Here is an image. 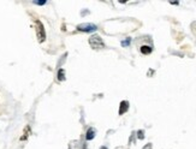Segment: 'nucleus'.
<instances>
[{
  "label": "nucleus",
  "mask_w": 196,
  "mask_h": 149,
  "mask_svg": "<svg viewBox=\"0 0 196 149\" xmlns=\"http://www.w3.org/2000/svg\"><path fill=\"white\" fill-rule=\"evenodd\" d=\"M101 149H107L106 147H101Z\"/></svg>",
  "instance_id": "f8f14e48"
},
{
  "label": "nucleus",
  "mask_w": 196,
  "mask_h": 149,
  "mask_svg": "<svg viewBox=\"0 0 196 149\" xmlns=\"http://www.w3.org/2000/svg\"><path fill=\"white\" fill-rule=\"evenodd\" d=\"M35 4H37V5H45L46 1H35Z\"/></svg>",
  "instance_id": "9b49d317"
},
{
  "label": "nucleus",
  "mask_w": 196,
  "mask_h": 149,
  "mask_svg": "<svg viewBox=\"0 0 196 149\" xmlns=\"http://www.w3.org/2000/svg\"><path fill=\"white\" fill-rule=\"evenodd\" d=\"M152 47H149V46H142L141 47V53L142 54H150L152 53Z\"/></svg>",
  "instance_id": "423d86ee"
},
{
  "label": "nucleus",
  "mask_w": 196,
  "mask_h": 149,
  "mask_svg": "<svg viewBox=\"0 0 196 149\" xmlns=\"http://www.w3.org/2000/svg\"><path fill=\"white\" fill-rule=\"evenodd\" d=\"M35 29H36V36L39 42H43L46 39V33H45V28L43 24L41 23L40 20H35Z\"/></svg>",
  "instance_id": "f257e3e1"
},
{
  "label": "nucleus",
  "mask_w": 196,
  "mask_h": 149,
  "mask_svg": "<svg viewBox=\"0 0 196 149\" xmlns=\"http://www.w3.org/2000/svg\"><path fill=\"white\" fill-rule=\"evenodd\" d=\"M58 80H59V81H64V80H65V71H64L63 69H60V70L58 71Z\"/></svg>",
  "instance_id": "0eeeda50"
},
{
  "label": "nucleus",
  "mask_w": 196,
  "mask_h": 149,
  "mask_svg": "<svg viewBox=\"0 0 196 149\" xmlns=\"http://www.w3.org/2000/svg\"><path fill=\"white\" fill-rule=\"evenodd\" d=\"M143 149H152V143H148L147 146H144V147H143Z\"/></svg>",
  "instance_id": "9d476101"
},
{
  "label": "nucleus",
  "mask_w": 196,
  "mask_h": 149,
  "mask_svg": "<svg viewBox=\"0 0 196 149\" xmlns=\"http://www.w3.org/2000/svg\"><path fill=\"white\" fill-rule=\"evenodd\" d=\"M77 29L80 31H86V33H90V31H95L98 28L95 24H92V23H83V24H80L77 25Z\"/></svg>",
  "instance_id": "7ed1b4c3"
},
{
  "label": "nucleus",
  "mask_w": 196,
  "mask_h": 149,
  "mask_svg": "<svg viewBox=\"0 0 196 149\" xmlns=\"http://www.w3.org/2000/svg\"><path fill=\"white\" fill-rule=\"evenodd\" d=\"M94 137H95V130L90 128V129H89L88 131H87V135H86V138H87L88 141H90V140H93Z\"/></svg>",
  "instance_id": "39448f33"
},
{
  "label": "nucleus",
  "mask_w": 196,
  "mask_h": 149,
  "mask_svg": "<svg viewBox=\"0 0 196 149\" xmlns=\"http://www.w3.org/2000/svg\"><path fill=\"white\" fill-rule=\"evenodd\" d=\"M137 137H138L140 140H143V138H144V131H143V130H140V131L137 132Z\"/></svg>",
  "instance_id": "6e6552de"
},
{
  "label": "nucleus",
  "mask_w": 196,
  "mask_h": 149,
  "mask_svg": "<svg viewBox=\"0 0 196 149\" xmlns=\"http://www.w3.org/2000/svg\"><path fill=\"white\" fill-rule=\"evenodd\" d=\"M129 43H130V39H128V40H125V41H123L122 46H128Z\"/></svg>",
  "instance_id": "1a4fd4ad"
},
{
  "label": "nucleus",
  "mask_w": 196,
  "mask_h": 149,
  "mask_svg": "<svg viewBox=\"0 0 196 149\" xmlns=\"http://www.w3.org/2000/svg\"><path fill=\"white\" fill-rule=\"evenodd\" d=\"M129 109V102L128 101H122L120 102V107H119V114H124Z\"/></svg>",
  "instance_id": "20e7f679"
},
{
  "label": "nucleus",
  "mask_w": 196,
  "mask_h": 149,
  "mask_svg": "<svg viewBox=\"0 0 196 149\" xmlns=\"http://www.w3.org/2000/svg\"><path fill=\"white\" fill-rule=\"evenodd\" d=\"M89 43H90V46L94 48V49H99V48H104V47H105V43H104V41H102L101 37H100V36H98V35L92 36V37L89 39Z\"/></svg>",
  "instance_id": "f03ea898"
}]
</instances>
